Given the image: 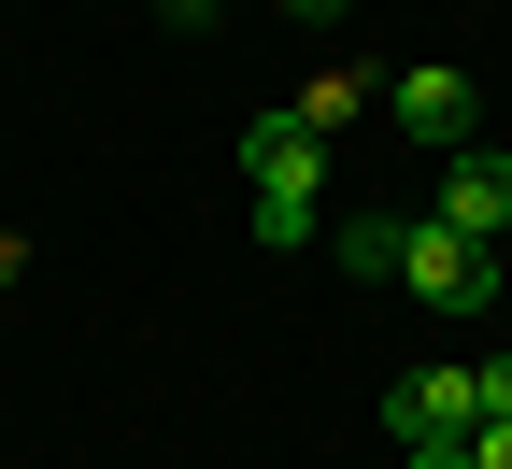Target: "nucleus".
<instances>
[{"label": "nucleus", "instance_id": "obj_1", "mask_svg": "<svg viewBox=\"0 0 512 469\" xmlns=\"http://www.w3.org/2000/svg\"><path fill=\"white\" fill-rule=\"evenodd\" d=\"M242 185H256V242H313L328 228V171H313V128L299 114H256L242 128Z\"/></svg>", "mask_w": 512, "mask_h": 469}, {"label": "nucleus", "instance_id": "obj_2", "mask_svg": "<svg viewBox=\"0 0 512 469\" xmlns=\"http://www.w3.org/2000/svg\"><path fill=\"white\" fill-rule=\"evenodd\" d=\"M399 285H413L427 313H484V299H498V256H484V242H456V228L427 214V228H399Z\"/></svg>", "mask_w": 512, "mask_h": 469}, {"label": "nucleus", "instance_id": "obj_3", "mask_svg": "<svg viewBox=\"0 0 512 469\" xmlns=\"http://www.w3.org/2000/svg\"><path fill=\"white\" fill-rule=\"evenodd\" d=\"M384 114H399V128H413L427 157H470V143H484V86H470V72H441V57L384 86Z\"/></svg>", "mask_w": 512, "mask_h": 469}, {"label": "nucleus", "instance_id": "obj_4", "mask_svg": "<svg viewBox=\"0 0 512 469\" xmlns=\"http://www.w3.org/2000/svg\"><path fill=\"white\" fill-rule=\"evenodd\" d=\"M384 427H399V455H413V441H470L484 398H470V370H413L399 398H384Z\"/></svg>", "mask_w": 512, "mask_h": 469}, {"label": "nucleus", "instance_id": "obj_5", "mask_svg": "<svg viewBox=\"0 0 512 469\" xmlns=\"http://www.w3.org/2000/svg\"><path fill=\"white\" fill-rule=\"evenodd\" d=\"M441 228H456V242H498L512 228V157H441Z\"/></svg>", "mask_w": 512, "mask_h": 469}, {"label": "nucleus", "instance_id": "obj_6", "mask_svg": "<svg viewBox=\"0 0 512 469\" xmlns=\"http://www.w3.org/2000/svg\"><path fill=\"white\" fill-rule=\"evenodd\" d=\"M328 256H342V271H356V285H399V214H356V228H342Z\"/></svg>", "mask_w": 512, "mask_h": 469}, {"label": "nucleus", "instance_id": "obj_7", "mask_svg": "<svg viewBox=\"0 0 512 469\" xmlns=\"http://www.w3.org/2000/svg\"><path fill=\"white\" fill-rule=\"evenodd\" d=\"M470 398H484V427H512V356H484V370H470Z\"/></svg>", "mask_w": 512, "mask_h": 469}, {"label": "nucleus", "instance_id": "obj_8", "mask_svg": "<svg viewBox=\"0 0 512 469\" xmlns=\"http://www.w3.org/2000/svg\"><path fill=\"white\" fill-rule=\"evenodd\" d=\"M399 469H470V441H413V455H399Z\"/></svg>", "mask_w": 512, "mask_h": 469}, {"label": "nucleus", "instance_id": "obj_9", "mask_svg": "<svg viewBox=\"0 0 512 469\" xmlns=\"http://www.w3.org/2000/svg\"><path fill=\"white\" fill-rule=\"evenodd\" d=\"M470 469H512V427H470Z\"/></svg>", "mask_w": 512, "mask_h": 469}, {"label": "nucleus", "instance_id": "obj_10", "mask_svg": "<svg viewBox=\"0 0 512 469\" xmlns=\"http://www.w3.org/2000/svg\"><path fill=\"white\" fill-rule=\"evenodd\" d=\"M157 15H171V29H214V15H228V0H157Z\"/></svg>", "mask_w": 512, "mask_h": 469}, {"label": "nucleus", "instance_id": "obj_11", "mask_svg": "<svg viewBox=\"0 0 512 469\" xmlns=\"http://www.w3.org/2000/svg\"><path fill=\"white\" fill-rule=\"evenodd\" d=\"M299 15H356V0H299Z\"/></svg>", "mask_w": 512, "mask_h": 469}]
</instances>
